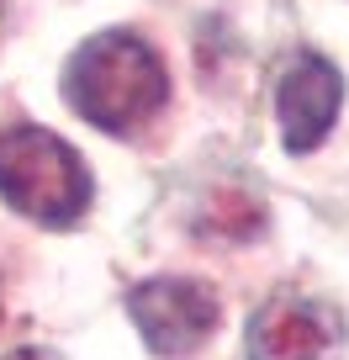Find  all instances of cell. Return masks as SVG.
I'll list each match as a JSON object with an SVG mask.
<instances>
[{"mask_svg": "<svg viewBox=\"0 0 349 360\" xmlns=\"http://www.w3.org/2000/svg\"><path fill=\"white\" fill-rule=\"evenodd\" d=\"M344 345V318L323 297L275 292L249 318V360H334Z\"/></svg>", "mask_w": 349, "mask_h": 360, "instance_id": "cell-4", "label": "cell"}, {"mask_svg": "<svg viewBox=\"0 0 349 360\" xmlns=\"http://www.w3.org/2000/svg\"><path fill=\"white\" fill-rule=\"evenodd\" d=\"M127 313H133L143 345L164 360L196 355L212 339V328L223 323V307H217L212 286L191 281V276H154V281L133 286Z\"/></svg>", "mask_w": 349, "mask_h": 360, "instance_id": "cell-3", "label": "cell"}, {"mask_svg": "<svg viewBox=\"0 0 349 360\" xmlns=\"http://www.w3.org/2000/svg\"><path fill=\"white\" fill-rule=\"evenodd\" d=\"M0 360H58V355L43 349V345H27V349H11V355H0Z\"/></svg>", "mask_w": 349, "mask_h": 360, "instance_id": "cell-6", "label": "cell"}, {"mask_svg": "<svg viewBox=\"0 0 349 360\" xmlns=\"http://www.w3.org/2000/svg\"><path fill=\"white\" fill-rule=\"evenodd\" d=\"M169 79L159 53L133 32H101L64 64V101L106 133H133L164 106Z\"/></svg>", "mask_w": 349, "mask_h": 360, "instance_id": "cell-1", "label": "cell"}, {"mask_svg": "<svg viewBox=\"0 0 349 360\" xmlns=\"http://www.w3.org/2000/svg\"><path fill=\"white\" fill-rule=\"evenodd\" d=\"M0 202L43 228H69L91 207V169L58 133L16 122L0 133Z\"/></svg>", "mask_w": 349, "mask_h": 360, "instance_id": "cell-2", "label": "cell"}, {"mask_svg": "<svg viewBox=\"0 0 349 360\" xmlns=\"http://www.w3.org/2000/svg\"><path fill=\"white\" fill-rule=\"evenodd\" d=\"M338 106H344V75L323 53H296L275 90V112H281V138L291 154H312L328 138Z\"/></svg>", "mask_w": 349, "mask_h": 360, "instance_id": "cell-5", "label": "cell"}]
</instances>
